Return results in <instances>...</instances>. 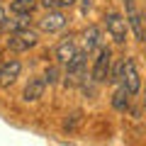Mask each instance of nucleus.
Here are the masks:
<instances>
[{
    "instance_id": "obj_1",
    "label": "nucleus",
    "mask_w": 146,
    "mask_h": 146,
    "mask_svg": "<svg viewBox=\"0 0 146 146\" xmlns=\"http://www.w3.org/2000/svg\"><path fill=\"white\" fill-rule=\"evenodd\" d=\"M85 58H88V51H78L71 61L66 63L68 68H66V76H63V78H66L63 83H66V85H71V88H73V85H80L85 78H88V66H85Z\"/></svg>"
},
{
    "instance_id": "obj_2",
    "label": "nucleus",
    "mask_w": 146,
    "mask_h": 146,
    "mask_svg": "<svg viewBox=\"0 0 146 146\" xmlns=\"http://www.w3.org/2000/svg\"><path fill=\"white\" fill-rule=\"evenodd\" d=\"M110 71H112V51H110L107 46H102L98 51L95 63H93L90 78H93L95 83H105V80H110Z\"/></svg>"
},
{
    "instance_id": "obj_3",
    "label": "nucleus",
    "mask_w": 146,
    "mask_h": 146,
    "mask_svg": "<svg viewBox=\"0 0 146 146\" xmlns=\"http://www.w3.org/2000/svg\"><path fill=\"white\" fill-rule=\"evenodd\" d=\"M124 10H127V25L131 27L134 36L139 42H146V27H144V17H141L139 7L134 0H124Z\"/></svg>"
},
{
    "instance_id": "obj_4",
    "label": "nucleus",
    "mask_w": 146,
    "mask_h": 146,
    "mask_svg": "<svg viewBox=\"0 0 146 146\" xmlns=\"http://www.w3.org/2000/svg\"><path fill=\"white\" fill-rule=\"evenodd\" d=\"M105 27H107L110 36L115 39L117 44H124L127 42V20L117 12H107L105 15Z\"/></svg>"
},
{
    "instance_id": "obj_5",
    "label": "nucleus",
    "mask_w": 146,
    "mask_h": 146,
    "mask_svg": "<svg viewBox=\"0 0 146 146\" xmlns=\"http://www.w3.org/2000/svg\"><path fill=\"white\" fill-rule=\"evenodd\" d=\"M36 46V34L32 29H25V32H15V34H10V39H7V49H12V51H27V49Z\"/></svg>"
},
{
    "instance_id": "obj_6",
    "label": "nucleus",
    "mask_w": 146,
    "mask_h": 146,
    "mask_svg": "<svg viewBox=\"0 0 146 146\" xmlns=\"http://www.w3.org/2000/svg\"><path fill=\"white\" fill-rule=\"evenodd\" d=\"M66 15H63L61 10H49L46 15L39 20V29L42 32H49V34H54V32H58V29H63L66 27Z\"/></svg>"
},
{
    "instance_id": "obj_7",
    "label": "nucleus",
    "mask_w": 146,
    "mask_h": 146,
    "mask_svg": "<svg viewBox=\"0 0 146 146\" xmlns=\"http://www.w3.org/2000/svg\"><path fill=\"white\" fill-rule=\"evenodd\" d=\"M20 71H22V63L17 58H10L0 66V88H7L12 85L17 78H20Z\"/></svg>"
},
{
    "instance_id": "obj_8",
    "label": "nucleus",
    "mask_w": 146,
    "mask_h": 146,
    "mask_svg": "<svg viewBox=\"0 0 146 146\" xmlns=\"http://www.w3.org/2000/svg\"><path fill=\"white\" fill-rule=\"evenodd\" d=\"M122 85L131 95H136L139 88H141V78H139V73H136V66H134L131 58H124V78H122Z\"/></svg>"
},
{
    "instance_id": "obj_9",
    "label": "nucleus",
    "mask_w": 146,
    "mask_h": 146,
    "mask_svg": "<svg viewBox=\"0 0 146 146\" xmlns=\"http://www.w3.org/2000/svg\"><path fill=\"white\" fill-rule=\"evenodd\" d=\"M76 54H78V51H76V39H73L71 34H66L61 42H58V46H56V58L61 63H68Z\"/></svg>"
},
{
    "instance_id": "obj_10",
    "label": "nucleus",
    "mask_w": 146,
    "mask_h": 146,
    "mask_svg": "<svg viewBox=\"0 0 146 146\" xmlns=\"http://www.w3.org/2000/svg\"><path fill=\"white\" fill-rule=\"evenodd\" d=\"M44 90H46V80H44V78H32L29 83L25 85L22 98H25L27 102H36V100L44 95Z\"/></svg>"
},
{
    "instance_id": "obj_11",
    "label": "nucleus",
    "mask_w": 146,
    "mask_h": 146,
    "mask_svg": "<svg viewBox=\"0 0 146 146\" xmlns=\"http://www.w3.org/2000/svg\"><path fill=\"white\" fill-rule=\"evenodd\" d=\"M83 44H85V49H83V51H95V49H102V46H100V29H98V27H88V29H85L83 32Z\"/></svg>"
},
{
    "instance_id": "obj_12",
    "label": "nucleus",
    "mask_w": 146,
    "mask_h": 146,
    "mask_svg": "<svg viewBox=\"0 0 146 146\" xmlns=\"http://www.w3.org/2000/svg\"><path fill=\"white\" fill-rule=\"evenodd\" d=\"M39 5V0H12L10 3V12L12 15H32Z\"/></svg>"
},
{
    "instance_id": "obj_13",
    "label": "nucleus",
    "mask_w": 146,
    "mask_h": 146,
    "mask_svg": "<svg viewBox=\"0 0 146 146\" xmlns=\"http://www.w3.org/2000/svg\"><path fill=\"white\" fill-rule=\"evenodd\" d=\"M129 98H131V93L124 88V85L119 83V88H117V93H115V98H112V107L115 110H119V112H124L127 107H129Z\"/></svg>"
},
{
    "instance_id": "obj_14",
    "label": "nucleus",
    "mask_w": 146,
    "mask_h": 146,
    "mask_svg": "<svg viewBox=\"0 0 146 146\" xmlns=\"http://www.w3.org/2000/svg\"><path fill=\"white\" fill-rule=\"evenodd\" d=\"M5 29H10L12 34H15V32L29 29V15H17L15 20H7V22H5Z\"/></svg>"
},
{
    "instance_id": "obj_15",
    "label": "nucleus",
    "mask_w": 146,
    "mask_h": 146,
    "mask_svg": "<svg viewBox=\"0 0 146 146\" xmlns=\"http://www.w3.org/2000/svg\"><path fill=\"white\" fill-rule=\"evenodd\" d=\"M78 0H39V5L42 7H46V12L49 10H61V7H71V5H76Z\"/></svg>"
},
{
    "instance_id": "obj_16",
    "label": "nucleus",
    "mask_w": 146,
    "mask_h": 146,
    "mask_svg": "<svg viewBox=\"0 0 146 146\" xmlns=\"http://www.w3.org/2000/svg\"><path fill=\"white\" fill-rule=\"evenodd\" d=\"M122 78H124V58L110 71V80H112V83H122Z\"/></svg>"
},
{
    "instance_id": "obj_17",
    "label": "nucleus",
    "mask_w": 146,
    "mask_h": 146,
    "mask_svg": "<svg viewBox=\"0 0 146 146\" xmlns=\"http://www.w3.org/2000/svg\"><path fill=\"white\" fill-rule=\"evenodd\" d=\"M58 76H61V73H58V68H56V66H49L46 71H44V80H46L49 85H51V83H56V80H58Z\"/></svg>"
},
{
    "instance_id": "obj_18",
    "label": "nucleus",
    "mask_w": 146,
    "mask_h": 146,
    "mask_svg": "<svg viewBox=\"0 0 146 146\" xmlns=\"http://www.w3.org/2000/svg\"><path fill=\"white\" fill-rule=\"evenodd\" d=\"M78 122H80V112H73L71 119H66V124H63V127H66V129H76V124H78Z\"/></svg>"
},
{
    "instance_id": "obj_19",
    "label": "nucleus",
    "mask_w": 146,
    "mask_h": 146,
    "mask_svg": "<svg viewBox=\"0 0 146 146\" xmlns=\"http://www.w3.org/2000/svg\"><path fill=\"white\" fill-rule=\"evenodd\" d=\"M5 22H7V15H5V10L0 7V27H5Z\"/></svg>"
},
{
    "instance_id": "obj_20",
    "label": "nucleus",
    "mask_w": 146,
    "mask_h": 146,
    "mask_svg": "<svg viewBox=\"0 0 146 146\" xmlns=\"http://www.w3.org/2000/svg\"><path fill=\"white\" fill-rule=\"evenodd\" d=\"M144 105H146V100H144Z\"/></svg>"
}]
</instances>
